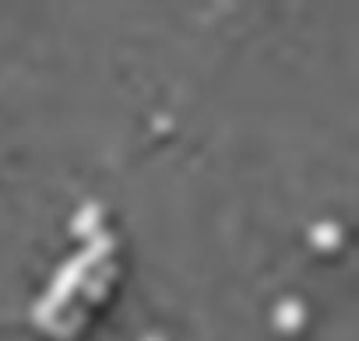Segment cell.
<instances>
[{
	"instance_id": "cell-3",
	"label": "cell",
	"mask_w": 359,
	"mask_h": 341,
	"mask_svg": "<svg viewBox=\"0 0 359 341\" xmlns=\"http://www.w3.org/2000/svg\"><path fill=\"white\" fill-rule=\"evenodd\" d=\"M95 225H99V208H95V204H88V208L74 218V232H78V236H88Z\"/></svg>"
},
{
	"instance_id": "cell-1",
	"label": "cell",
	"mask_w": 359,
	"mask_h": 341,
	"mask_svg": "<svg viewBox=\"0 0 359 341\" xmlns=\"http://www.w3.org/2000/svg\"><path fill=\"white\" fill-rule=\"evenodd\" d=\"M106 253H109V236H95V239H92V246H88L85 253H78V257L64 267V274L53 281V288L46 292V299L36 306V320H39V323L53 320V313L67 302V292H71L74 285H81V278L88 274L85 267H92V264H95L99 257H106Z\"/></svg>"
},
{
	"instance_id": "cell-4",
	"label": "cell",
	"mask_w": 359,
	"mask_h": 341,
	"mask_svg": "<svg viewBox=\"0 0 359 341\" xmlns=\"http://www.w3.org/2000/svg\"><path fill=\"white\" fill-rule=\"evenodd\" d=\"M334 236H338V232H334L331 225H320V229L313 232V239H317V246H327V239H334Z\"/></svg>"
},
{
	"instance_id": "cell-2",
	"label": "cell",
	"mask_w": 359,
	"mask_h": 341,
	"mask_svg": "<svg viewBox=\"0 0 359 341\" xmlns=\"http://www.w3.org/2000/svg\"><path fill=\"white\" fill-rule=\"evenodd\" d=\"M275 323H278L282 330H296V327L303 323V306L292 302V299H285V302L275 309Z\"/></svg>"
}]
</instances>
